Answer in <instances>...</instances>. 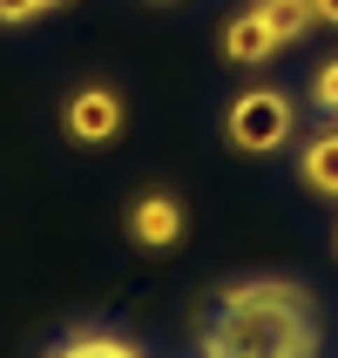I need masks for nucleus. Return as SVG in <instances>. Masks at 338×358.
Returning <instances> with one entry per match:
<instances>
[{
    "label": "nucleus",
    "instance_id": "1",
    "mask_svg": "<svg viewBox=\"0 0 338 358\" xmlns=\"http://www.w3.org/2000/svg\"><path fill=\"white\" fill-rule=\"evenodd\" d=\"M311 298L291 278H251L217 298V318L203 331V358H311Z\"/></svg>",
    "mask_w": 338,
    "mask_h": 358
},
{
    "label": "nucleus",
    "instance_id": "2",
    "mask_svg": "<svg viewBox=\"0 0 338 358\" xmlns=\"http://www.w3.org/2000/svg\"><path fill=\"white\" fill-rule=\"evenodd\" d=\"M291 129H298V115H291V95H278V88H244V95L230 101V115H223V136H230V149H244V156L284 149Z\"/></svg>",
    "mask_w": 338,
    "mask_h": 358
},
{
    "label": "nucleus",
    "instance_id": "3",
    "mask_svg": "<svg viewBox=\"0 0 338 358\" xmlns=\"http://www.w3.org/2000/svg\"><path fill=\"white\" fill-rule=\"evenodd\" d=\"M61 136L81 142V149H108V142L122 136V95H115V88H101V81L75 88L68 108H61Z\"/></svg>",
    "mask_w": 338,
    "mask_h": 358
},
{
    "label": "nucleus",
    "instance_id": "4",
    "mask_svg": "<svg viewBox=\"0 0 338 358\" xmlns=\"http://www.w3.org/2000/svg\"><path fill=\"white\" fill-rule=\"evenodd\" d=\"M129 237H136L142 250H169V243L183 237V203L176 196H136V210H129Z\"/></svg>",
    "mask_w": 338,
    "mask_h": 358
},
{
    "label": "nucleus",
    "instance_id": "5",
    "mask_svg": "<svg viewBox=\"0 0 338 358\" xmlns=\"http://www.w3.org/2000/svg\"><path fill=\"white\" fill-rule=\"evenodd\" d=\"M223 55L237 61V68H258V61H271V55H278V41H271V27H264V14H258V7H244V14L223 27Z\"/></svg>",
    "mask_w": 338,
    "mask_h": 358
},
{
    "label": "nucleus",
    "instance_id": "6",
    "mask_svg": "<svg viewBox=\"0 0 338 358\" xmlns=\"http://www.w3.org/2000/svg\"><path fill=\"white\" fill-rule=\"evenodd\" d=\"M48 358H149L136 338H122V331H101V324H81V331H68V338L55 345Z\"/></svg>",
    "mask_w": 338,
    "mask_h": 358
},
{
    "label": "nucleus",
    "instance_id": "7",
    "mask_svg": "<svg viewBox=\"0 0 338 358\" xmlns=\"http://www.w3.org/2000/svg\"><path fill=\"white\" fill-rule=\"evenodd\" d=\"M298 176H304V189H318V196H338V129H318V136L304 142Z\"/></svg>",
    "mask_w": 338,
    "mask_h": 358
},
{
    "label": "nucleus",
    "instance_id": "8",
    "mask_svg": "<svg viewBox=\"0 0 338 358\" xmlns=\"http://www.w3.org/2000/svg\"><path fill=\"white\" fill-rule=\"evenodd\" d=\"M264 27H271V41L278 48H291V41H304L311 27H318V14H311V0H258Z\"/></svg>",
    "mask_w": 338,
    "mask_h": 358
},
{
    "label": "nucleus",
    "instance_id": "9",
    "mask_svg": "<svg viewBox=\"0 0 338 358\" xmlns=\"http://www.w3.org/2000/svg\"><path fill=\"white\" fill-rule=\"evenodd\" d=\"M311 101H318L325 115H338V61H325L318 75H311Z\"/></svg>",
    "mask_w": 338,
    "mask_h": 358
},
{
    "label": "nucleus",
    "instance_id": "10",
    "mask_svg": "<svg viewBox=\"0 0 338 358\" xmlns=\"http://www.w3.org/2000/svg\"><path fill=\"white\" fill-rule=\"evenodd\" d=\"M41 7L34 0H0V27H20V20H34Z\"/></svg>",
    "mask_w": 338,
    "mask_h": 358
},
{
    "label": "nucleus",
    "instance_id": "11",
    "mask_svg": "<svg viewBox=\"0 0 338 358\" xmlns=\"http://www.w3.org/2000/svg\"><path fill=\"white\" fill-rule=\"evenodd\" d=\"M311 14H318L325 27H338V0H311Z\"/></svg>",
    "mask_w": 338,
    "mask_h": 358
},
{
    "label": "nucleus",
    "instance_id": "12",
    "mask_svg": "<svg viewBox=\"0 0 338 358\" xmlns=\"http://www.w3.org/2000/svg\"><path fill=\"white\" fill-rule=\"evenodd\" d=\"M34 7H41V14H48V7H68V0H34Z\"/></svg>",
    "mask_w": 338,
    "mask_h": 358
}]
</instances>
